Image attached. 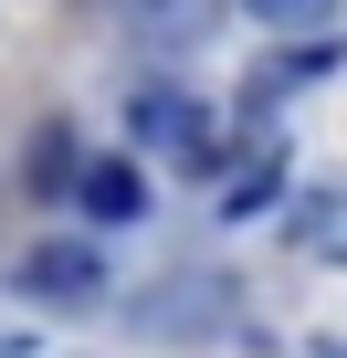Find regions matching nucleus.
Wrapping results in <instances>:
<instances>
[{
  "label": "nucleus",
  "instance_id": "nucleus-6",
  "mask_svg": "<svg viewBox=\"0 0 347 358\" xmlns=\"http://www.w3.org/2000/svg\"><path fill=\"white\" fill-rule=\"evenodd\" d=\"M274 190H284V148L263 137V148H253V169H242V179H232V190H221V211H232V222H253V211H263Z\"/></svg>",
  "mask_w": 347,
  "mask_h": 358
},
{
  "label": "nucleus",
  "instance_id": "nucleus-8",
  "mask_svg": "<svg viewBox=\"0 0 347 358\" xmlns=\"http://www.w3.org/2000/svg\"><path fill=\"white\" fill-rule=\"evenodd\" d=\"M242 11H253L263 32H326V22H337V0H242Z\"/></svg>",
  "mask_w": 347,
  "mask_h": 358
},
{
  "label": "nucleus",
  "instance_id": "nucleus-2",
  "mask_svg": "<svg viewBox=\"0 0 347 358\" xmlns=\"http://www.w3.org/2000/svg\"><path fill=\"white\" fill-rule=\"evenodd\" d=\"M11 285H22L32 306H95V295H105V243H32V253L11 264Z\"/></svg>",
  "mask_w": 347,
  "mask_h": 358
},
{
  "label": "nucleus",
  "instance_id": "nucleus-7",
  "mask_svg": "<svg viewBox=\"0 0 347 358\" xmlns=\"http://www.w3.org/2000/svg\"><path fill=\"white\" fill-rule=\"evenodd\" d=\"M316 74H337V43H326V32H305L284 64H263V95H284V85H316Z\"/></svg>",
  "mask_w": 347,
  "mask_h": 358
},
{
  "label": "nucleus",
  "instance_id": "nucleus-5",
  "mask_svg": "<svg viewBox=\"0 0 347 358\" xmlns=\"http://www.w3.org/2000/svg\"><path fill=\"white\" fill-rule=\"evenodd\" d=\"M295 253H316V264H347V190H316V201H295Z\"/></svg>",
  "mask_w": 347,
  "mask_h": 358
},
{
  "label": "nucleus",
  "instance_id": "nucleus-9",
  "mask_svg": "<svg viewBox=\"0 0 347 358\" xmlns=\"http://www.w3.org/2000/svg\"><path fill=\"white\" fill-rule=\"evenodd\" d=\"M32 190H74V137H64V127L32 137Z\"/></svg>",
  "mask_w": 347,
  "mask_h": 358
},
{
  "label": "nucleus",
  "instance_id": "nucleus-1",
  "mask_svg": "<svg viewBox=\"0 0 347 358\" xmlns=\"http://www.w3.org/2000/svg\"><path fill=\"white\" fill-rule=\"evenodd\" d=\"M232 306H242V295H232L221 274H158L126 316H137L147 337H221V327H232Z\"/></svg>",
  "mask_w": 347,
  "mask_h": 358
},
{
  "label": "nucleus",
  "instance_id": "nucleus-3",
  "mask_svg": "<svg viewBox=\"0 0 347 358\" xmlns=\"http://www.w3.org/2000/svg\"><path fill=\"white\" fill-rule=\"evenodd\" d=\"M126 32L147 53H190V43L221 32V0H126Z\"/></svg>",
  "mask_w": 347,
  "mask_h": 358
},
{
  "label": "nucleus",
  "instance_id": "nucleus-4",
  "mask_svg": "<svg viewBox=\"0 0 347 358\" xmlns=\"http://www.w3.org/2000/svg\"><path fill=\"white\" fill-rule=\"evenodd\" d=\"M74 201H84L95 222H137V211H147V179H137L126 158H84V169H74Z\"/></svg>",
  "mask_w": 347,
  "mask_h": 358
}]
</instances>
